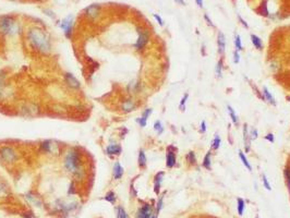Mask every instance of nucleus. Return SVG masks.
I'll list each match as a JSON object with an SVG mask.
<instances>
[{"label": "nucleus", "instance_id": "f257e3e1", "mask_svg": "<svg viewBox=\"0 0 290 218\" xmlns=\"http://www.w3.org/2000/svg\"><path fill=\"white\" fill-rule=\"evenodd\" d=\"M27 39L35 49L42 52H48L50 50V41L47 35L38 28H33L28 32Z\"/></svg>", "mask_w": 290, "mask_h": 218}, {"label": "nucleus", "instance_id": "f03ea898", "mask_svg": "<svg viewBox=\"0 0 290 218\" xmlns=\"http://www.w3.org/2000/svg\"><path fill=\"white\" fill-rule=\"evenodd\" d=\"M65 167L68 171L72 173H79L81 170V156L79 152L75 149H71L67 153L65 158Z\"/></svg>", "mask_w": 290, "mask_h": 218}, {"label": "nucleus", "instance_id": "7ed1b4c3", "mask_svg": "<svg viewBox=\"0 0 290 218\" xmlns=\"http://www.w3.org/2000/svg\"><path fill=\"white\" fill-rule=\"evenodd\" d=\"M17 30V24L11 17H2L0 19V31L4 34H14Z\"/></svg>", "mask_w": 290, "mask_h": 218}, {"label": "nucleus", "instance_id": "20e7f679", "mask_svg": "<svg viewBox=\"0 0 290 218\" xmlns=\"http://www.w3.org/2000/svg\"><path fill=\"white\" fill-rule=\"evenodd\" d=\"M0 158L4 162H13L17 159V153L10 146H4L0 148Z\"/></svg>", "mask_w": 290, "mask_h": 218}, {"label": "nucleus", "instance_id": "39448f33", "mask_svg": "<svg viewBox=\"0 0 290 218\" xmlns=\"http://www.w3.org/2000/svg\"><path fill=\"white\" fill-rule=\"evenodd\" d=\"M72 25H73V17H72V15H70V17H67L62 21V23L60 24L61 28H63V31H65V34H66V36H67V37H69L70 35H71Z\"/></svg>", "mask_w": 290, "mask_h": 218}, {"label": "nucleus", "instance_id": "423d86ee", "mask_svg": "<svg viewBox=\"0 0 290 218\" xmlns=\"http://www.w3.org/2000/svg\"><path fill=\"white\" fill-rule=\"evenodd\" d=\"M153 217V208L150 205L145 204L144 206L140 208L138 214V218H152Z\"/></svg>", "mask_w": 290, "mask_h": 218}, {"label": "nucleus", "instance_id": "0eeeda50", "mask_svg": "<svg viewBox=\"0 0 290 218\" xmlns=\"http://www.w3.org/2000/svg\"><path fill=\"white\" fill-rule=\"evenodd\" d=\"M99 11H101V7L98 4H91L90 7H87L85 9L86 14L90 17H92V19H95L99 14Z\"/></svg>", "mask_w": 290, "mask_h": 218}, {"label": "nucleus", "instance_id": "6e6552de", "mask_svg": "<svg viewBox=\"0 0 290 218\" xmlns=\"http://www.w3.org/2000/svg\"><path fill=\"white\" fill-rule=\"evenodd\" d=\"M65 79H66V82H67V84L69 85L70 87H72V89H80V82L77 81V79H75V76H73L71 73H67L65 75Z\"/></svg>", "mask_w": 290, "mask_h": 218}, {"label": "nucleus", "instance_id": "1a4fd4ad", "mask_svg": "<svg viewBox=\"0 0 290 218\" xmlns=\"http://www.w3.org/2000/svg\"><path fill=\"white\" fill-rule=\"evenodd\" d=\"M147 41H148V34L146 32H142L140 34V36H139L138 41H136V44H135V48L136 49H142V48H144L145 45L147 44Z\"/></svg>", "mask_w": 290, "mask_h": 218}, {"label": "nucleus", "instance_id": "9d476101", "mask_svg": "<svg viewBox=\"0 0 290 218\" xmlns=\"http://www.w3.org/2000/svg\"><path fill=\"white\" fill-rule=\"evenodd\" d=\"M217 44H218L219 54H224V51H225V46H226V39H225V35H224L223 33H219L218 34Z\"/></svg>", "mask_w": 290, "mask_h": 218}, {"label": "nucleus", "instance_id": "9b49d317", "mask_svg": "<svg viewBox=\"0 0 290 218\" xmlns=\"http://www.w3.org/2000/svg\"><path fill=\"white\" fill-rule=\"evenodd\" d=\"M106 152H107L108 155H119L121 153V147L119 145L112 144L106 148Z\"/></svg>", "mask_w": 290, "mask_h": 218}, {"label": "nucleus", "instance_id": "f8f14e48", "mask_svg": "<svg viewBox=\"0 0 290 218\" xmlns=\"http://www.w3.org/2000/svg\"><path fill=\"white\" fill-rule=\"evenodd\" d=\"M174 164H176V155L172 152H168L167 157H166V165H167V167L171 168L174 166Z\"/></svg>", "mask_w": 290, "mask_h": 218}, {"label": "nucleus", "instance_id": "ddd939ff", "mask_svg": "<svg viewBox=\"0 0 290 218\" xmlns=\"http://www.w3.org/2000/svg\"><path fill=\"white\" fill-rule=\"evenodd\" d=\"M123 175V168L119 162H116L114 167V178L115 179H120Z\"/></svg>", "mask_w": 290, "mask_h": 218}, {"label": "nucleus", "instance_id": "4468645a", "mask_svg": "<svg viewBox=\"0 0 290 218\" xmlns=\"http://www.w3.org/2000/svg\"><path fill=\"white\" fill-rule=\"evenodd\" d=\"M163 177H164V172H159L156 175V177H155V192L158 194L159 193V188H160V184H161V181H163Z\"/></svg>", "mask_w": 290, "mask_h": 218}, {"label": "nucleus", "instance_id": "2eb2a0df", "mask_svg": "<svg viewBox=\"0 0 290 218\" xmlns=\"http://www.w3.org/2000/svg\"><path fill=\"white\" fill-rule=\"evenodd\" d=\"M152 114V109H146L144 112H143L142 118L138 119V122L140 123L141 127H145L146 125V120H147V117Z\"/></svg>", "mask_w": 290, "mask_h": 218}, {"label": "nucleus", "instance_id": "dca6fc26", "mask_svg": "<svg viewBox=\"0 0 290 218\" xmlns=\"http://www.w3.org/2000/svg\"><path fill=\"white\" fill-rule=\"evenodd\" d=\"M42 148L46 153H50V152H52V148H54V144H52V141H45V142L42 143Z\"/></svg>", "mask_w": 290, "mask_h": 218}, {"label": "nucleus", "instance_id": "f3484780", "mask_svg": "<svg viewBox=\"0 0 290 218\" xmlns=\"http://www.w3.org/2000/svg\"><path fill=\"white\" fill-rule=\"evenodd\" d=\"M251 39H252L253 45L255 46V48H258V49H262L263 43H262V39H261L260 37L255 36V35H251Z\"/></svg>", "mask_w": 290, "mask_h": 218}, {"label": "nucleus", "instance_id": "a211bd4d", "mask_svg": "<svg viewBox=\"0 0 290 218\" xmlns=\"http://www.w3.org/2000/svg\"><path fill=\"white\" fill-rule=\"evenodd\" d=\"M134 107H135V105H134V103L132 102L131 99L125 100V102L123 103V105H122V108H123L125 111H131V110L134 109Z\"/></svg>", "mask_w": 290, "mask_h": 218}, {"label": "nucleus", "instance_id": "6ab92c4d", "mask_svg": "<svg viewBox=\"0 0 290 218\" xmlns=\"http://www.w3.org/2000/svg\"><path fill=\"white\" fill-rule=\"evenodd\" d=\"M105 200L107 202H109L110 204H115L116 203V194H115L112 191H110V192H108L107 194H106Z\"/></svg>", "mask_w": 290, "mask_h": 218}, {"label": "nucleus", "instance_id": "aec40b11", "mask_svg": "<svg viewBox=\"0 0 290 218\" xmlns=\"http://www.w3.org/2000/svg\"><path fill=\"white\" fill-rule=\"evenodd\" d=\"M139 165H140L141 167H145V165H146V156L143 151H141L140 154H139Z\"/></svg>", "mask_w": 290, "mask_h": 218}, {"label": "nucleus", "instance_id": "412c9836", "mask_svg": "<svg viewBox=\"0 0 290 218\" xmlns=\"http://www.w3.org/2000/svg\"><path fill=\"white\" fill-rule=\"evenodd\" d=\"M244 201H243L242 199H238V214L240 215V216H242L243 215V212H244Z\"/></svg>", "mask_w": 290, "mask_h": 218}, {"label": "nucleus", "instance_id": "4be33fe9", "mask_svg": "<svg viewBox=\"0 0 290 218\" xmlns=\"http://www.w3.org/2000/svg\"><path fill=\"white\" fill-rule=\"evenodd\" d=\"M239 156H240V158H241V160H242V162H243V165H244L245 167H247L249 170H252V167H251V165L249 164V162H248V159L245 158V156H244V154L242 153V152H239Z\"/></svg>", "mask_w": 290, "mask_h": 218}, {"label": "nucleus", "instance_id": "5701e85b", "mask_svg": "<svg viewBox=\"0 0 290 218\" xmlns=\"http://www.w3.org/2000/svg\"><path fill=\"white\" fill-rule=\"evenodd\" d=\"M263 93H264V96L267 98V100H268L269 103H272V104H275V100H274V97L272 96V94L268 92V90L266 89V87H264L263 89Z\"/></svg>", "mask_w": 290, "mask_h": 218}, {"label": "nucleus", "instance_id": "b1692460", "mask_svg": "<svg viewBox=\"0 0 290 218\" xmlns=\"http://www.w3.org/2000/svg\"><path fill=\"white\" fill-rule=\"evenodd\" d=\"M203 166H204L205 168L209 169V167H211V153H207L206 156L204 157V160H203Z\"/></svg>", "mask_w": 290, "mask_h": 218}, {"label": "nucleus", "instance_id": "393cba45", "mask_svg": "<svg viewBox=\"0 0 290 218\" xmlns=\"http://www.w3.org/2000/svg\"><path fill=\"white\" fill-rule=\"evenodd\" d=\"M227 108H228V111H229V114H230V117H231L232 121H233V123H238V119H237V116H236V114H234L233 108H232L231 106H228Z\"/></svg>", "mask_w": 290, "mask_h": 218}, {"label": "nucleus", "instance_id": "a878e982", "mask_svg": "<svg viewBox=\"0 0 290 218\" xmlns=\"http://www.w3.org/2000/svg\"><path fill=\"white\" fill-rule=\"evenodd\" d=\"M118 218H128V214L125 213V208L121 206L118 207Z\"/></svg>", "mask_w": 290, "mask_h": 218}, {"label": "nucleus", "instance_id": "bb28decb", "mask_svg": "<svg viewBox=\"0 0 290 218\" xmlns=\"http://www.w3.org/2000/svg\"><path fill=\"white\" fill-rule=\"evenodd\" d=\"M234 45H236V48L238 50L242 49V44H241V39L239 35H236V38H234Z\"/></svg>", "mask_w": 290, "mask_h": 218}, {"label": "nucleus", "instance_id": "cd10ccee", "mask_svg": "<svg viewBox=\"0 0 290 218\" xmlns=\"http://www.w3.org/2000/svg\"><path fill=\"white\" fill-rule=\"evenodd\" d=\"M154 129L156 130V131H157V133H158V134L163 133L164 129H163V127H161L160 121H156V122H155V124H154Z\"/></svg>", "mask_w": 290, "mask_h": 218}, {"label": "nucleus", "instance_id": "c85d7f7f", "mask_svg": "<svg viewBox=\"0 0 290 218\" xmlns=\"http://www.w3.org/2000/svg\"><path fill=\"white\" fill-rule=\"evenodd\" d=\"M219 145H220V138H219V136L216 134L215 135V138H214V141H213V147L215 149H217L218 147H219Z\"/></svg>", "mask_w": 290, "mask_h": 218}, {"label": "nucleus", "instance_id": "c756f323", "mask_svg": "<svg viewBox=\"0 0 290 218\" xmlns=\"http://www.w3.org/2000/svg\"><path fill=\"white\" fill-rule=\"evenodd\" d=\"M163 200H164L163 196H160V199L158 200V203H157V207H156V213H157V214L160 212L161 207H163Z\"/></svg>", "mask_w": 290, "mask_h": 218}, {"label": "nucleus", "instance_id": "7c9ffc66", "mask_svg": "<svg viewBox=\"0 0 290 218\" xmlns=\"http://www.w3.org/2000/svg\"><path fill=\"white\" fill-rule=\"evenodd\" d=\"M188 94H185L184 96H183V98H182V100H181V103H180V109L181 110H184V104H185V102H187V99H188Z\"/></svg>", "mask_w": 290, "mask_h": 218}, {"label": "nucleus", "instance_id": "2f4dec72", "mask_svg": "<svg viewBox=\"0 0 290 218\" xmlns=\"http://www.w3.org/2000/svg\"><path fill=\"white\" fill-rule=\"evenodd\" d=\"M263 183H264V186H265V188L267 189V190H271V186H269V183H268V180H267V178H266V176H263Z\"/></svg>", "mask_w": 290, "mask_h": 218}, {"label": "nucleus", "instance_id": "473e14b6", "mask_svg": "<svg viewBox=\"0 0 290 218\" xmlns=\"http://www.w3.org/2000/svg\"><path fill=\"white\" fill-rule=\"evenodd\" d=\"M188 158H189V160H190V162H191V164H194V162H195V156H194L193 152H190Z\"/></svg>", "mask_w": 290, "mask_h": 218}, {"label": "nucleus", "instance_id": "72a5a7b5", "mask_svg": "<svg viewBox=\"0 0 290 218\" xmlns=\"http://www.w3.org/2000/svg\"><path fill=\"white\" fill-rule=\"evenodd\" d=\"M221 61H219L217 67H216V74H217V76H220L221 75Z\"/></svg>", "mask_w": 290, "mask_h": 218}, {"label": "nucleus", "instance_id": "f704fd0d", "mask_svg": "<svg viewBox=\"0 0 290 218\" xmlns=\"http://www.w3.org/2000/svg\"><path fill=\"white\" fill-rule=\"evenodd\" d=\"M285 175H286L287 181H288V186L290 188V169H286V170H285Z\"/></svg>", "mask_w": 290, "mask_h": 218}, {"label": "nucleus", "instance_id": "c9c22d12", "mask_svg": "<svg viewBox=\"0 0 290 218\" xmlns=\"http://www.w3.org/2000/svg\"><path fill=\"white\" fill-rule=\"evenodd\" d=\"M233 56H234V59H233L234 63H238V62H239V60H240V58H239V54H238V51H234Z\"/></svg>", "mask_w": 290, "mask_h": 218}, {"label": "nucleus", "instance_id": "e433bc0d", "mask_svg": "<svg viewBox=\"0 0 290 218\" xmlns=\"http://www.w3.org/2000/svg\"><path fill=\"white\" fill-rule=\"evenodd\" d=\"M251 134H252V135H251L252 138H258V131H256L255 129H252Z\"/></svg>", "mask_w": 290, "mask_h": 218}, {"label": "nucleus", "instance_id": "4c0bfd02", "mask_svg": "<svg viewBox=\"0 0 290 218\" xmlns=\"http://www.w3.org/2000/svg\"><path fill=\"white\" fill-rule=\"evenodd\" d=\"M154 17L157 20V21H158V23L160 24V25H163V24H164V23H163V20H161V17H159L158 14H154Z\"/></svg>", "mask_w": 290, "mask_h": 218}, {"label": "nucleus", "instance_id": "58836bf2", "mask_svg": "<svg viewBox=\"0 0 290 218\" xmlns=\"http://www.w3.org/2000/svg\"><path fill=\"white\" fill-rule=\"evenodd\" d=\"M201 131H202V132L206 131V128H205V121H203V122L201 123Z\"/></svg>", "mask_w": 290, "mask_h": 218}, {"label": "nucleus", "instance_id": "ea45409f", "mask_svg": "<svg viewBox=\"0 0 290 218\" xmlns=\"http://www.w3.org/2000/svg\"><path fill=\"white\" fill-rule=\"evenodd\" d=\"M266 140H268L269 142H274V136H273V134H268V135L266 136Z\"/></svg>", "mask_w": 290, "mask_h": 218}, {"label": "nucleus", "instance_id": "a19ab883", "mask_svg": "<svg viewBox=\"0 0 290 218\" xmlns=\"http://www.w3.org/2000/svg\"><path fill=\"white\" fill-rule=\"evenodd\" d=\"M195 1H196V3H198V6L200 7V8H202V7H203V1H202V0H195Z\"/></svg>", "mask_w": 290, "mask_h": 218}, {"label": "nucleus", "instance_id": "79ce46f5", "mask_svg": "<svg viewBox=\"0 0 290 218\" xmlns=\"http://www.w3.org/2000/svg\"><path fill=\"white\" fill-rule=\"evenodd\" d=\"M239 19H240V21H241V23H242V24H243V25H244V26H245V27H248V24H247V23H245V22H244V21H243V20H242V17H239Z\"/></svg>", "mask_w": 290, "mask_h": 218}, {"label": "nucleus", "instance_id": "37998d69", "mask_svg": "<svg viewBox=\"0 0 290 218\" xmlns=\"http://www.w3.org/2000/svg\"><path fill=\"white\" fill-rule=\"evenodd\" d=\"M205 19L207 20V22H209V25H213V24H212V22L209 21V17H207V15H205Z\"/></svg>", "mask_w": 290, "mask_h": 218}, {"label": "nucleus", "instance_id": "c03bdc74", "mask_svg": "<svg viewBox=\"0 0 290 218\" xmlns=\"http://www.w3.org/2000/svg\"><path fill=\"white\" fill-rule=\"evenodd\" d=\"M177 2H179L180 4H184V2H183V0H176Z\"/></svg>", "mask_w": 290, "mask_h": 218}, {"label": "nucleus", "instance_id": "a18cd8bd", "mask_svg": "<svg viewBox=\"0 0 290 218\" xmlns=\"http://www.w3.org/2000/svg\"><path fill=\"white\" fill-rule=\"evenodd\" d=\"M26 218H34V217H33V216H30V217H26Z\"/></svg>", "mask_w": 290, "mask_h": 218}]
</instances>
